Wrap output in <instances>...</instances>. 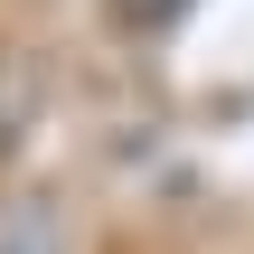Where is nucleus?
I'll return each mask as SVG.
<instances>
[{
    "mask_svg": "<svg viewBox=\"0 0 254 254\" xmlns=\"http://www.w3.org/2000/svg\"><path fill=\"white\" fill-rule=\"evenodd\" d=\"M0 254H66V236H57V207H47V198H19V207L0 217Z\"/></svg>",
    "mask_w": 254,
    "mask_h": 254,
    "instance_id": "1",
    "label": "nucleus"
},
{
    "mask_svg": "<svg viewBox=\"0 0 254 254\" xmlns=\"http://www.w3.org/2000/svg\"><path fill=\"white\" fill-rule=\"evenodd\" d=\"M179 9H189V0H113V19H123V28H170Z\"/></svg>",
    "mask_w": 254,
    "mask_h": 254,
    "instance_id": "2",
    "label": "nucleus"
}]
</instances>
